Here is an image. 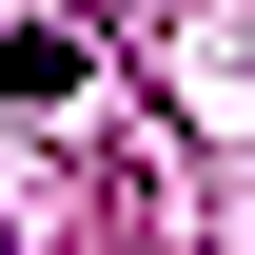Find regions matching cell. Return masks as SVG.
I'll return each mask as SVG.
<instances>
[{
    "instance_id": "obj_1",
    "label": "cell",
    "mask_w": 255,
    "mask_h": 255,
    "mask_svg": "<svg viewBox=\"0 0 255 255\" xmlns=\"http://www.w3.org/2000/svg\"><path fill=\"white\" fill-rule=\"evenodd\" d=\"M0 255H20V236H0Z\"/></svg>"
}]
</instances>
